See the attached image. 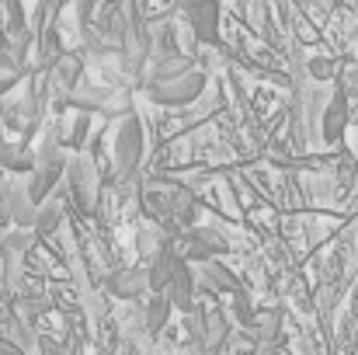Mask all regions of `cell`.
I'll return each instance as SVG.
<instances>
[{"label": "cell", "instance_id": "9a60e30c", "mask_svg": "<svg viewBox=\"0 0 358 355\" xmlns=\"http://www.w3.org/2000/svg\"><path fill=\"white\" fill-rule=\"evenodd\" d=\"M220 251H227V244H223V237H216L213 230H192V234L185 237V261L188 265L209 261Z\"/></svg>", "mask_w": 358, "mask_h": 355}, {"label": "cell", "instance_id": "30bf717a", "mask_svg": "<svg viewBox=\"0 0 358 355\" xmlns=\"http://www.w3.org/2000/svg\"><path fill=\"white\" fill-rule=\"evenodd\" d=\"M195 293H199V286H195V272H192V265L181 258L178 268H174V279H171V286H167L164 296L171 300L174 310H185V314H188V310H195V303H199Z\"/></svg>", "mask_w": 358, "mask_h": 355}, {"label": "cell", "instance_id": "5bb4252c", "mask_svg": "<svg viewBox=\"0 0 358 355\" xmlns=\"http://www.w3.org/2000/svg\"><path fill=\"white\" fill-rule=\"evenodd\" d=\"M178 261H181V254H178L174 247H160V251L150 258V265H146L150 293H167V286H171V279H174Z\"/></svg>", "mask_w": 358, "mask_h": 355}, {"label": "cell", "instance_id": "ba28073f", "mask_svg": "<svg viewBox=\"0 0 358 355\" xmlns=\"http://www.w3.org/2000/svg\"><path fill=\"white\" fill-rule=\"evenodd\" d=\"M45 77H49V95L52 98H59V102H70V95L80 88V81H84V56L80 53H63L49 70H45Z\"/></svg>", "mask_w": 358, "mask_h": 355}, {"label": "cell", "instance_id": "e0dca14e", "mask_svg": "<svg viewBox=\"0 0 358 355\" xmlns=\"http://www.w3.org/2000/svg\"><path fill=\"white\" fill-rule=\"evenodd\" d=\"M171 300L164 296V293H153L146 303H143V328L150 331V335H160L164 328H167V321H171Z\"/></svg>", "mask_w": 358, "mask_h": 355}, {"label": "cell", "instance_id": "7c38bea8", "mask_svg": "<svg viewBox=\"0 0 358 355\" xmlns=\"http://www.w3.org/2000/svg\"><path fill=\"white\" fill-rule=\"evenodd\" d=\"M108 293H115V300H143L150 293V279L146 268H122L108 275Z\"/></svg>", "mask_w": 358, "mask_h": 355}, {"label": "cell", "instance_id": "8992f818", "mask_svg": "<svg viewBox=\"0 0 358 355\" xmlns=\"http://www.w3.org/2000/svg\"><path fill=\"white\" fill-rule=\"evenodd\" d=\"M66 178H70V188H73V199L84 213H94L98 209V199H101V181H98V167L87 153H77L70 157L66 164Z\"/></svg>", "mask_w": 358, "mask_h": 355}, {"label": "cell", "instance_id": "277c9868", "mask_svg": "<svg viewBox=\"0 0 358 355\" xmlns=\"http://www.w3.org/2000/svg\"><path fill=\"white\" fill-rule=\"evenodd\" d=\"M70 105L77 112H101V116H129L132 105H129V95L119 88H98V84H87L80 81V88L70 95Z\"/></svg>", "mask_w": 358, "mask_h": 355}, {"label": "cell", "instance_id": "484cf974", "mask_svg": "<svg viewBox=\"0 0 358 355\" xmlns=\"http://www.w3.org/2000/svg\"><path fill=\"white\" fill-rule=\"evenodd\" d=\"M0 355H24V352H21V349H17L14 342H7V338L0 335Z\"/></svg>", "mask_w": 358, "mask_h": 355}, {"label": "cell", "instance_id": "603a6c76", "mask_svg": "<svg viewBox=\"0 0 358 355\" xmlns=\"http://www.w3.org/2000/svg\"><path fill=\"white\" fill-rule=\"evenodd\" d=\"M306 74L313 77V81H320V84H327V81H334V74H338V63L334 60H310L306 63Z\"/></svg>", "mask_w": 358, "mask_h": 355}, {"label": "cell", "instance_id": "7402d4cb", "mask_svg": "<svg viewBox=\"0 0 358 355\" xmlns=\"http://www.w3.org/2000/svg\"><path fill=\"white\" fill-rule=\"evenodd\" d=\"M87 129H91V116L87 112H73V118H70V136L63 139L66 146H84V139H87Z\"/></svg>", "mask_w": 358, "mask_h": 355}, {"label": "cell", "instance_id": "4fadbf2b", "mask_svg": "<svg viewBox=\"0 0 358 355\" xmlns=\"http://www.w3.org/2000/svg\"><path fill=\"white\" fill-rule=\"evenodd\" d=\"M345 125H348V95L345 91H334L327 98V109H324V118H320V136L327 143H338L345 136Z\"/></svg>", "mask_w": 358, "mask_h": 355}, {"label": "cell", "instance_id": "83f0119b", "mask_svg": "<svg viewBox=\"0 0 358 355\" xmlns=\"http://www.w3.org/2000/svg\"><path fill=\"white\" fill-rule=\"evenodd\" d=\"M3 237H7V234H3V223H0V247H3Z\"/></svg>", "mask_w": 358, "mask_h": 355}, {"label": "cell", "instance_id": "d6986e66", "mask_svg": "<svg viewBox=\"0 0 358 355\" xmlns=\"http://www.w3.org/2000/svg\"><path fill=\"white\" fill-rule=\"evenodd\" d=\"M63 227V206H59V199H45L38 209H35V227H31V234L35 237H49L56 234Z\"/></svg>", "mask_w": 358, "mask_h": 355}, {"label": "cell", "instance_id": "3957f363", "mask_svg": "<svg viewBox=\"0 0 358 355\" xmlns=\"http://www.w3.org/2000/svg\"><path fill=\"white\" fill-rule=\"evenodd\" d=\"M35 202L28 195V185L21 181V174L0 178V223H17V230H31L35 227Z\"/></svg>", "mask_w": 358, "mask_h": 355}, {"label": "cell", "instance_id": "f1b7e54d", "mask_svg": "<svg viewBox=\"0 0 358 355\" xmlns=\"http://www.w3.org/2000/svg\"><path fill=\"white\" fill-rule=\"evenodd\" d=\"M167 355H195V352H167Z\"/></svg>", "mask_w": 358, "mask_h": 355}, {"label": "cell", "instance_id": "2e32d148", "mask_svg": "<svg viewBox=\"0 0 358 355\" xmlns=\"http://www.w3.org/2000/svg\"><path fill=\"white\" fill-rule=\"evenodd\" d=\"M247 335H250L257 345H275L278 335H282V310H278V307H261V310L254 314V324H250Z\"/></svg>", "mask_w": 358, "mask_h": 355}, {"label": "cell", "instance_id": "d4e9b609", "mask_svg": "<svg viewBox=\"0 0 358 355\" xmlns=\"http://www.w3.org/2000/svg\"><path fill=\"white\" fill-rule=\"evenodd\" d=\"M216 109H220V102H213V98H206V102H202V98H199V102H195V105L185 112V118H188V122H202V118L213 116Z\"/></svg>", "mask_w": 358, "mask_h": 355}, {"label": "cell", "instance_id": "4316f807", "mask_svg": "<svg viewBox=\"0 0 358 355\" xmlns=\"http://www.w3.org/2000/svg\"><path fill=\"white\" fill-rule=\"evenodd\" d=\"M348 84H352V91H358V63H352V70H348Z\"/></svg>", "mask_w": 358, "mask_h": 355}, {"label": "cell", "instance_id": "6da1fadb", "mask_svg": "<svg viewBox=\"0 0 358 355\" xmlns=\"http://www.w3.org/2000/svg\"><path fill=\"white\" fill-rule=\"evenodd\" d=\"M146 95L164 105V109H185L195 105L206 95V70L202 67H188L181 74H171L164 81H146Z\"/></svg>", "mask_w": 358, "mask_h": 355}, {"label": "cell", "instance_id": "8fae6325", "mask_svg": "<svg viewBox=\"0 0 358 355\" xmlns=\"http://www.w3.org/2000/svg\"><path fill=\"white\" fill-rule=\"evenodd\" d=\"M230 345V321L220 307L206 310V324H202V355H223Z\"/></svg>", "mask_w": 358, "mask_h": 355}, {"label": "cell", "instance_id": "7a4b0ae2", "mask_svg": "<svg viewBox=\"0 0 358 355\" xmlns=\"http://www.w3.org/2000/svg\"><path fill=\"white\" fill-rule=\"evenodd\" d=\"M112 160H115V174L122 181L132 178L136 164L143 160V122L136 118V112L122 116L112 132Z\"/></svg>", "mask_w": 358, "mask_h": 355}, {"label": "cell", "instance_id": "ac0fdd59", "mask_svg": "<svg viewBox=\"0 0 358 355\" xmlns=\"http://www.w3.org/2000/svg\"><path fill=\"white\" fill-rule=\"evenodd\" d=\"M35 153L28 146H17V143H0V167L10 171V174H31L35 171Z\"/></svg>", "mask_w": 358, "mask_h": 355}, {"label": "cell", "instance_id": "cb8c5ba5", "mask_svg": "<svg viewBox=\"0 0 358 355\" xmlns=\"http://www.w3.org/2000/svg\"><path fill=\"white\" fill-rule=\"evenodd\" d=\"M234 314H237L240 324H243V328L250 331V324H254V314H257V310L250 307V300H247L243 293H237V296H234Z\"/></svg>", "mask_w": 358, "mask_h": 355}, {"label": "cell", "instance_id": "ffe728a7", "mask_svg": "<svg viewBox=\"0 0 358 355\" xmlns=\"http://www.w3.org/2000/svg\"><path fill=\"white\" fill-rule=\"evenodd\" d=\"M243 7H247V21H250V28H254L261 39L275 42V39H271V21H268V0H243Z\"/></svg>", "mask_w": 358, "mask_h": 355}, {"label": "cell", "instance_id": "44dd1931", "mask_svg": "<svg viewBox=\"0 0 358 355\" xmlns=\"http://www.w3.org/2000/svg\"><path fill=\"white\" fill-rule=\"evenodd\" d=\"M28 247H31V230H14V234L3 237L0 254H3V258H24Z\"/></svg>", "mask_w": 358, "mask_h": 355}, {"label": "cell", "instance_id": "5b68a950", "mask_svg": "<svg viewBox=\"0 0 358 355\" xmlns=\"http://www.w3.org/2000/svg\"><path fill=\"white\" fill-rule=\"evenodd\" d=\"M66 153L56 146V143H49L42 153H38V160H35V171H31V181H28V195H31V202L35 206H42L49 195H52V188L59 185V178L66 174Z\"/></svg>", "mask_w": 358, "mask_h": 355}, {"label": "cell", "instance_id": "52a82bcc", "mask_svg": "<svg viewBox=\"0 0 358 355\" xmlns=\"http://www.w3.org/2000/svg\"><path fill=\"white\" fill-rule=\"evenodd\" d=\"M185 25L199 39V46H216L220 42V0H185Z\"/></svg>", "mask_w": 358, "mask_h": 355}, {"label": "cell", "instance_id": "f546056e", "mask_svg": "<svg viewBox=\"0 0 358 355\" xmlns=\"http://www.w3.org/2000/svg\"><path fill=\"white\" fill-rule=\"evenodd\" d=\"M52 4H56V7H63V0H52Z\"/></svg>", "mask_w": 358, "mask_h": 355}, {"label": "cell", "instance_id": "9c48e42d", "mask_svg": "<svg viewBox=\"0 0 358 355\" xmlns=\"http://www.w3.org/2000/svg\"><path fill=\"white\" fill-rule=\"evenodd\" d=\"M192 272H195V286H199V293H230V296H237L240 293V282L234 279V272H230L227 265H220L216 258L192 265Z\"/></svg>", "mask_w": 358, "mask_h": 355}]
</instances>
